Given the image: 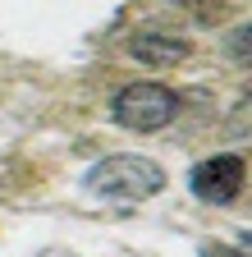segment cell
<instances>
[{
	"label": "cell",
	"mask_w": 252,
	"mask_h": 257,
	"mask_svg": "<svg viewBox=\"0 0 252 257\" xmlns=\"http://www.w3.org/2000/svg\"><path fill=\"white\" fill-rule=\"evenodd\" d=\"M83 188L92 193V198H101V202L138 207V202L156 198V193L165 188V170L156 166V161H147V156L124 152V156H106V161H97V166L83 175Z\"/></svg>",
	"instance_id": "obj_1"
},
{
	"label": "cell",
	"mask_w": 252,
	"mask_h": 257,
	"mask_svg": "<svg viewBox=\"0 0 252 257\" xmlns=\"http://www.w3.org/2000/svg\"><path fill=\"white\" fill-rule=\"evenodd\" d=\"M179 115V92L165 83H129L115 96V124L129 134H156Z\"/></svg>",
	"instance_id": "obj_2"
},
{
	"label": "cell",
	"mask_w": 252,
	"mask_h": 257,
	"mask_svg": "<svg viewBox=\"0 0 252 257\" xmlns=\"http://www.w3.org/2000/svg\"><path fill=\"white\" fill-rule=\"evenodd\" d=\"M193 193L202 202H211V207H229L238 193H243V179H247V166H243V156H234V152H220V156H206V161H197L193 166Z\"/></svg>",
	"instance_id": "obj_3"
},
{
	"label": "cell",
	"mask_w": 252,
	"mask_h": 257,
	"mask_svg": "<svg viewBox=\"0 0 252 257\" xmlns=\"http://www.w3.org/2000/svg\"><path fill=\"white\" fill-rule=\"evenodd\" d=\"M129 55L147 69H174V64L188 60V37H174V32H133L129 37Z\"/></svg>",
	"instance_id": "obj_4"
},
{
	"label": "cell",
	"mask_w": 252,
	"mask_h": 257,
	"mask_svg": "<svg viewBox=\"0 0 252 257\" xmlns=\"http://www.w3.org/2000/svg\"><path fill=\"white\" fill-rule=\"evenodd\" d=\"M206 257H238L234 248H206Z\"/></svg>",
	"instance_id": "obj_5"
},
{
	"label": "cell",
	"mask_w": 252,
	"mask_h": 257,
	"mask_svg": "<svg viewBox=\"0 0 252 257\" xmlns=\"http://www.w3.org/2000/svg\"><path fill=\"white\" fill-rule=\"evenodd\" d=\"M42 257H69V252H42Z\"/></svg>",
	"instance_id": "obj_6"
}]
</instances>
